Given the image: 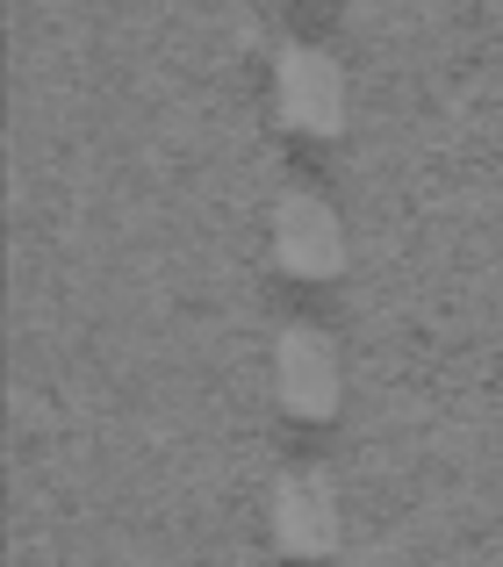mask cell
<instances>
[{
	"instance_id": "6da1fadb",
	"label": "cell",
	"mask_w": 503,
	"mask_h": 567,
	"mask_svg": "<svg viewBox=\"0 0 503 567\" xmlns=\"http://www.w3.org/2000/svg\"><path fill=\"white\" fill-rule=\"evenodd\" d=\"M352 109L346 65L317 43H280L274 58V115L295 130V137H338Z\"/></svg>"
},
{
	"instance_id": "7a4b0ae2",
	"label": "cell",
	"mask_w": 503,
	"mask_h": 567,
	"mask_svg": "<svg viewBox=\"0 0 503 567\" xmlns=\"http://www.w3.org/2000/svg\"><path fill=\"white\" fill-rule=\"evenodd\" d=\"M266 374H274V402L302 424L338 410L346 395V367H338V346L317 331V323H280L274 352H266Z\"/></svg>"
},
{
	"instance_id": "3957f363",
	"label": "cell",
	"mask_w": 503,
	"mask_h": 567,
	"mask_svg": "<svg viewBox=\"0 0 503 567\" xmlns=\"http://www.w3.org/2000/svg\"><path fill=\"white\" fill-rule=\"evenodd\" d=\"M266 525H274V546L288 560H324V554H338V539H346V503H338V488L324 482L317 467H288L274 482Z\"/></svg>"
},
{
	"instance_id": "277c9868",
	"label": "cell",
	"mask_w": 503,
	"mask_h": 567,
	"mask_svg": "<svg viewBox=\"0 0 503 567\" xmlns=\"http://www.w3.org/2000/svg\"><path fill=\"white\" fill-rule=\"evenodd\" d=\"M274 259L288 280H331L346 274V223L317 187H288L274 202Z\"/></svg>"
}]
</instances>
